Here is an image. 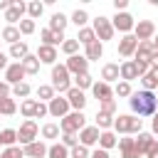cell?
I'll return each instance as SVG.
<instances>
[{"label": "cell", "instance_id": "cell-1", "mask_svg": "<svg viewBox=\"0 0 158 158\" xmlns=\"http://www.w3.org/2000/svg\"><path fill=\"white\" fill-rule=\"evenodd\" d=\"M128 104H131L133 116H153L158 111V96L153 91H146V89L133 91L131 99H128Z\"/></svg>", "mask_w": 158, "mask_h": 158}, {"label": "cell", "instance_id": "cell-2", "mask_svg": "<svg viewBox=\"0 0 158 158\" xmlns=\"http://www.w3.org/2000/svg\"><path fill=\"white\" fill-rule=\"evenodd\" d=\"M141 128H143V118H138L133 114H118L114 118V131L116 133H126V136H133L136 133L138 136Z\"/></svg>", "mask_w": 158, "mask_h": 158}, {"label": "cell", "instance_id": "cell-3", "mask_svg": "<svg viewBox=\"0 0 158 158\" xmlns=\"http://www.w3.org/2000/svg\"><path fill=\"white\" fill-rule=\"evenodd\" d=\"M52 86H54V91H59V94H64V96H67V91L74 86L72 79H69V69H67L64 64H54V67H52Z\"/></svg>", "mask_w": 158, "mask_h": 158}, {"label": "cell", "instance_id": "cell-4", "mask_svg": "<svg viewBox=\"0 0 158 158\" xmlns=\"http://www.w3.org/2000/svg\"><path fill=\"white\" fill-rule=\"evenodd\" d=\"M59 128H62V133H77V131L86 128L84 111H69L64 118H59Z\"/></svg>", "mask_w": 158, "mask_h": 158}, {"label": "cell", "instance_id": "cell-5", "mask_svg": "<svg viewBox=\"0 0 158 158\" xmlns=\"http://www.w3.org/2000/svg\"><path fill=\"white\" fill-rule=\"evenodd\" d=\"M94 32H96V40L99 42H106V40H114V25H111V20L109 17H104V15H99L96 20H94Z\"/></svg>", "mask_w": 158, "mask_h": 158}, {"label": "cell", "instance_id": "cell-6", "mask_svg": "<svg viewBox=\"0 0 158 158\" xmlns=\"http://www.w3.org/2000/svg\"><path fill=\"white\" fill-rule=\"evenodd\" d=\"M111 25H114V30H118V32H123V35H131L133 27H136V20H133L131 12H116L114 20H111Z\"/></svg>", "mask_w": 158, "mask_h": 158}, {"label": "cell", "instance_id": "cell-7", "mask_svg": "<svg viewBox=\"0 0 158 158\" xmlns=\"http://www.w3.org/2000/svg\"><path fill=\"white\" fill-rule=\"evenodd\" d=\"M133 37H136L138 42H151V40L156 37V25H153L151 20H138L136 27H133Z\"/></svg>", "mask_w": 158, "mask_h": 158}, {"label": "cell", "instance_id": "cell-8", "mask_svg": "<svg viewBox=\"0 0 158 158\" xmlns=\"http://www.w3.org/2000/svg\"><path fill=\"white\" fill-rule=\"evenodd\" d=\"M37 133H40L37 123H35L32 118H27V121L20 126V131H17V141H20L22 146H30L32 141H37Z\"/></svg>", "mask_w": 158, "mask_h": 158}, {"label": "cell", "instance_id": "cell-9", "mask_svg": "<svg viewBox=\"0 0 158 158\" xmlns=\"http://www.w3.org/2000/svg\"><path fill=\"white\" fill-rule=\"evenodd\" d=\"M64 67L69 69V74L79 77V74H86V72H89V59H86L84 54H74V57H67Z\"/></svg>", "mask_w": 158, "mask_h": 158}, {"label": "cell", "instance_id": "cell-10", "mask_svg": "<svg viewBox=\"0 0 158 158\" xmlns=\"http://www.w3.org/2000/svg\"><path fill=\"white\" fill-rule=\"evenodd\" d=\"M47 109H49V116H54V118H64V116L72 111L67 96H54V99L47 104Z\"/></svg>", "mask_w": 158, "mask_h": 158}, {"label": "cell", "instance_id": "cell-11", "mask_svg": "<svg viewBox=\"0 0 158 158\" xmlns=\"http://www.w3.org/2000/svg\"><path fill=\"white\" fill-rule=\"evenodd\" d=\"M27 12V2H22V0H12V5H10V10L5 12V20H7V25H20Z\"/></svg>", "mask_w": 158, "mask_h": 158}, {"label": "cell", "instance_id": "cell-12", "mask_svg": "<svg viewBox=\"0 0 158 158\" xmlns=\"http://www.w3.org/2000/svg\"><path fill=\"white\" fill-rule=\"evenodd\" d=\"M25 69H22V64L20 62H12L7 69H5V81L10 84V86H15V84H22L25 81Z\"/></svg>", "mask_w": 158, "mask_h": 158}, {"label": "cell", "instance_id": "cell-13", "mask_svg": "<svg viewBox=\"0 0 158 158\" xmlns=\"http://www.w3.org/2000/svg\"><path fill=\"white\" fill-rule=\"evenodd\" d=\"M136 49H138V40H136L133 35H123V37L118 40V54H121V57H133Z\"/></svg>", "mask_w": 158, "mask_h": 158}, {"label": "cell", "instance_id": "cell-14", "mask_svg": "<svg viewBox=\"0 0 158 158\" xmlns=\"http://www.w3.org/2000/svg\"><path fill=\"white\" fill-rule=\"evenodd\" d=\"M67 99H69V106H72V111H84V106H86V96H84V91L81 89H77V86H72L69 91H67Z\"/></svg>", "mask_w": 158, "mask_h": 158}, {"label": "cell", "instance_id": "cell-15", "mask_svg": "<svg viewBox=\"0 0 158 158\" xmlns=\"http://www.w3.org/2000/svg\"><path fill=\"white\" fill-rule=\"evenodd\" d=\"M99 136H101V131L96 128V126H86V128H81L79 131V143L81 146H96L99 143Z\"/></svg>", "mask_w": 158, "mask_h": 158}, {"label": "cell", "instance_id": "cell-16", "mask_svg": "<svg viewBox=\"0 0 158 158\" xmlns=\"http://www.w3.org/2000/svg\"><path fill=\"white\" fill-rule=\"evenodd\" d=\"M40 40H42V44H49V47H57V44H59V47H62L67 37H64V32H52L49 27H44V30L40 32Z\"/></svg>", "mask_w": 158, "mask_h": 158}, {"label": "cell", "instance_id": "cell-17", "mask_svg": "<svg viewBox=\"0 0 158 158\" xmlns=\"http://www.w3.org/2000/svg\"><path fill=\"white\" fill-rule=\"evenodd\" d=\"M118 79H121V64L109 62V64H104V67H101V81L111 84V81H118Z\"/></svg>", "mask_w": 158, "mask_h": 158}, {"label": "cell", "instance_id": "cell-18", "mask_svg": "<svg viewBox=\"0 0 158 158\" xmlns=\"http://www.w3.org/2000/svg\"><path fill=\"white\" fill-rule=\"evenodd\" d=\"M91 94H94V99H99V101L114 99V89H111V84H106V81H94Z\"/></svg>", "mask_w": 158, "mask_h": 158}, {"label": "cell", "instance_id": "cell-19", "mask_svg": "<svg viewBox=\"0 0 158 158\" xmlns=\"http://www.w3.org/2000/svg\"><path fill=\"white\" fill-rule=\"evenodd\" d=\"M47 151H49V146H44L42 141H32L30 146H22V153L27 158H44Z\"/></svg>", "mask_w": 158, "mask_h": 158}, {"label": "cell", "instance_id": "cell-20", "mask_svg": "<svg viewBox=\"0 0 158 158\" xmlns=\"http://www.w3.org/2000/svg\"><path fill=\"white\" fill-rule=\"evenodd\" d=\"M37 59L42 62V64H57V47H49V44H40V49H37Z\"/></svg>", "mask_w": 158, "mask_h": 158}, {"label": "cell", "instance_id": "cell-21", "mask_svg": "<svg viewBox=\"0 0 158 158\" xmlns=\"http://www.w3.org/2000/svg\"><path fill=\"white\" fill-rule=\"evenodd\" d=\"M118 148L121 158H141V153L136 151V138H118Z\"/></svg>", "mask_w": 158, "mask_h": 158}, {"label": "cell", "instance_id": "cell-22", "mask_svg": "<svg viewBox=\"0 0 158 158\" xmlns=\"http://www.w3.org/2000/svg\"><path fill=\"white\" fill-rule=\"evenodd\" d=\"M153 143H156L153 133H143V131H141V133L136 136V151H138L141 156H146V153L151 151V146H153Z\"/></svg>", "mask_w": 158, "mask_h": 158}, {"label": "cell", "instance_id": "cell-23", "mask_svg": "<svg viewBox=\"0 0 158 158\" xmlns=\"http://www.w3.org/2000/svg\"><path fill=\"white\" fill-rule=\"evenodd\" d=\"M153 40L151 42H138V49H136V62H151V57H153Z\"/></svg>", "mask_w": 158, "mask_h": 158}, {"label": "cell", "instance_id": "cell-24", "mask_svg": "<svg viewBox=\"0 0 158 158\" xmlns=\"http://www.w3.org/2000/svg\"><path fill=\"white\" fill-rule=\"evenodd\" d=\"M133 79H138V69H136V62L133 59H126L123 64H121V81H133Z\"/></svg>", "mask_w": 158, "mask_h": 158}, {"label": "cell", "instance_id": "cell-25", "mask_svg": "<svg viewBox=\"0 0 158 158\" xmlns=\"http://www.w3.org/2000/svg\"><path fill=\"white\" fill-rule=\"evenodd\" d=\"M0 37H2V42L17 44V42H20V27H17V25H5L2 32H0Z\"/></svg>", "mask_w": 158, "mask_h": 158}, {"label": "cell", "instance_id": "cell-26", "mask_svg": "<svg viewBox=\"0 0 158 158\" xmlns=\"http://www.w3.org/2000/svg\"><path fill=\"white\" fill-rule=\"evenodd\" d=\"M67 22H69V17H67L64 12H54V15L49 17V30H52V32H64Z\"/></svg>", "mask_w": 158, "mask_h": 158}, {"label": "cell", "instance_id": "cell-27", "mask_svg": "<svg viewBox=\"0 0 158 158\" xmlns=\"http://www.w3.org/2000/svg\"><path fill=\"white\" fill-rule=\"evenodd\" d=\"M101 54H104V44L96 40V42H91V44H86V52H84V57L89 59V62H99L101 59Z\"/></svg>", "mask_w": 158, "mask_h": 158}, {"label": "cell", "instance_id": "cell-28", "mask_svg": "<svg viewBox=\"0 0 158 158\" xmlns=\"http://www.w3.org/2000/svg\"><path fill=\"white\" fill-rule=\"evenodd\" d=\"M20 64H22L25 74H30V77H32V74H37V72H40V64H42V62L37 59V54H27V57H25Z\"/></svg>", "mask_w": 158, "mask_h": 158}, {"label": "cell", "instance_id": "cell-29", "mask_svg": "<svg viewBox=\"0 0 158 158\" xmlns=\"http://www.w3.org/2000/svg\"><path fill=\"white\" fill-rule=\"evenodd\" d=\"M114 146H118L116 133H114V131H101V136H99V148L109 151V148H114Z\"/></svg>", "mask_w": 158, "mask_h": 158}, {"label": "cell", "instance_id": "cell-30", "mask_svg": "<svg viewBox=\"0 0 158 158\" xmlns=\"http://www.w3.org/2000/svg\"><path fill=\"white\" fill-rule=\"evenodd\" d=\"M141 84H143V89H146V91L158 89V69H156V67H151V72H148L146 77H141Z\"/></svg>", "mask_w": 158, "mask_h": 158}, {"label": "cell", "instance_id": "cell-31", "mask_svg": "<svg viewBox=\"0 0 158 158\" xmlns=\"http://www.w3.org/2000/svg\"><path fill=\"white\" fill-rule=\"evenodd\" d=\"M27 54H30V47H27V42H17V44H10V57H12V59L22 62Z\"/></svg>", "mask_w": 158, "mask_h": 158}, {"label": "cell", "instance_id": "cell-32", "mask_svg": "<svg viewBox=\"0 0 158 158\" xmlns=\"http://www.w3.org/2000/svg\"><path fill=\"white\" fill-rule=\"evenodd\" d=\"M77 40H79V44H91V42H96V32H94V27H81L79 32H77Z\"/></svg>", "mask_w": 158, "mask_h": 158}, {"label": "cell", "instance_id": "cell-33", "mask_svg": "<svg viewBox=\"0 0 158 158\" xmlns=\"http://www.w3.org/2000/svg\"><path fill=\"white\" fill-rule=\"evenodd\" d=\"M15 143H17V131H15V128H2V131H0V146L10 148V146H15Z\"/></svg>", "mask_w": 158, "mask_h": 158}, {"label": "cell", "instance_id": "cell-34", "mask_svg": "<svg viewBox=\"0 0 158 158\" xmlns=\"http://www.w3.org/2000/svg\"><path fill=\"white\" fill-rule=\"evenodd\" d=\"M37 99L44 101V104H49V101L54 99V86H52V84H40V86H37Z\"/></svg>", "mask_w": 158, "mask_h": 158}, {"label": "cell", "instance_id": "cell-35", "mask_svg": "<svg viewBox=\"0 0 158 158\" xmlns=\"http://www.w3.org/2000/svg\"><path fill=\"white\" fill-rule=\"evenodd\" d=\"M15 111H17V104H15V99H12V96L0 99V116H12Z\"/></svg>", "mask_w": 158, "mask_h": 158}, {"label": "cell", "instance_id": "cell-36", "mask_svg": "<svg viewBox=\"0 0 158 158\" xmlns=\"http://www.w3.org/2000/svg\"><path fill=\"white\" fill-rule=\"evenodd\" d=\"M47 158H69V148L64 143H52L47 151Z\"/></svg>", "mask_w": 158, "mask_h": 158}, {"label": "cell", "instance_id": "cell-37", "mask_svg": "<svg viewBox=\"0 0 158 158\" xmlns=\"http://www.w3.org/2000/svg\"><path fill=\"white\" fill-rule=\"evenodd\" d=\"M37 104H40V101H35V99H25V101L20 104V114H22V116H27V118H35Z\"/></svg>", "mask_w": 158, "mask_h": 158}, {"label": "cell", "instance_id": "cell-38", "mask_svg": "<svg viewBox=\"0 0 158 158\" xmlns=\"http://www.w3.org/2000/svg\"><path fill=\"white\" fill-rule=\"evenodd\" d=\"M96 128L99 131H111L114 128V116H109V114H96Z\"/></svg>", "mask_w": 158, "mask_h": 158}, {"label": "cell", "instance_id": "cell-39", "mask_svg": "<svg viewBox=\"0 0 158 158\" xmlns=\"http://www.w3.org/2000/svg\"><path fill=\"white\" fill-rule=\"evenodd\" d=\"M42 12H44V2H40V0L27 2V15H30V20H37Z\"/></svg>", "mask_w": 158, "mask_h": 158}, {"label": "cell", "instance_id": "cell-40", "mask_svg": "<svg viewBox=\"0 0 158 158\" xmlns=\"http://www.w3.org/2000/svg\"><path fill=\"white\" fill-rule=\"evenodd\" d=\"M74 86H77V89H81V91H84V89H91V86H94V79H91V74L86 72V74H79V77H74Z\"/></svg>", "mask_w": 158, "mask_h": 158}, {"label": "cell", "instance_id": "cell-41", "mask_svg": "<svg viewBox=\"0 0 158 158\" xmlns=\"http://www.w3.org/2000/svg\"><path fill=\"white\" fill-rule=\"evenodd\" d=\"M69 20H72V22H74V25L81 30V27H86V22H89V15H86V10H74Z\"/></svg>", "mask_w": 158, "mask_h": 158}, {"label": "cell", "instance_id": "cell-42", "mask_svg": "<svg viewBox=\"0 0 158 158\" xmlns=\"http://www.w3.org/2000/svg\"><path fill=\"white\" fill-rule=\"evenodd\" d=\"M114 94L116 96H121V99H131V94H133V89H131V84L128 81H116V86H114Z\"/></svg>", "mask_w": 158, "mask_h": 158}, {"label": "cell", "instance_id": "cell-43", "mask_svg": "<svg viewBox=\"0 0 158 158\" xmlns=\"http://www.w3.org/2000/svg\"><path fill=\"white\" fill-rule=\"evenodd\" d=\"M62 52L67 54V57H74L77 52H79V40L74 37V40H64V44H62Z\"/></svg>", "mask_w": 158, "mask_h": 158}, {"label": "cell", "instance_id": "cell-44", "mask_svg": "<svg viewBox=\"0 0 158 158\" xmlns=\"http://www.w3.org/2000/svg\"><path fill=\"white\" fill-rule=\"evenodd\" d=\"M30 91H32V89H30V84H27V81H22V84H15V86H12V96H15V99H27V96H30Z\"/></svg>", "mask_w": 158, "mask_h": 158}, {"label": "cell", "instance_id": "cell-45", "mask_svg": "<svg viewBox=\"0 0 158 158\" xmlns=\"http://www.w3.org/2000/svg\"><path fill=\"white\" fill-rule=\"evenodd\" d=\"M59 131H62L59 123H44V126H42V138H49V141H52V138L59 136Z\"/></svg>", "mask_w": 158, "mask_h": 158}, {"label": "cell", "instance_id": "cell-46", "mask_svg": "<svg viewBox=\"0 0 158 158\" xmlns=\"http://www.w3.org/2000/svg\"><path fill=\"white\" fill-rule=\"evenodd\" d=\"M0 158H25V153H22L20 146H10V148H5L0 153Z\"/></svg>", "mask_w": 158, "mask_h": 158}, {"label": "cell", "instance_id": "cell-47", "mask_svg": "<svg viewBox=\"0 0 158 158\" xmlns=\"http://www.w3.org/2000/svg\"><path fill=\"white\" fill-rule=\"evenodd\" d=\"M17 27H20V35H32V32H35V20L25 17V20H22Z\"/></svg>", "mask_w": 158, "mask_h": 158}, {"label": "cell", "instance_id": "cell-48", "mask_svg": "<svg viewBox=\"0 0 158 158\" xmlns=\"http://www.w3.org/2000/svg\"><path fill=\"white\" fill-rule=\"evenodd\" d=\"M69 158H89V148L79 143V146H74V148L69 151Z\"/></svg>", "mask_w": 158, "mask_h": 158}, {"label": "cell", "instance_id": "cell-49", "mask_svg": "<svg viewBox=\"0 0 158 158\" xmlns=\"http://www.w3.org/2000/svg\"><path fill=\"white\" fill-rule=\"evenodd\" d=\"M101 114H109V116H114L116 114V99H109V101H101V109H99Z\"/></svg>", "mask_w": 158, "mask_h": 158}, {"label": "cell", "instance_id": "cell-50", "mask_svg": "<svg viewBox=\"0 0 158 158\" xmlns=\"http://www.w3.org/2000/svg\"><path fill=\"white\" fill-rule=\"evenodd\" d=\"M62 143L72 151L74 146H79V138H77V133H62Z\"/></svg>", "mask_w": 158, "mask_h": 158}, {"label": "cell", "instance_id": "cell-51", "mask_svg": "<svg viewBox=\"0 0 158 158\" xmlns=\"http://www.w3.org/2000/svg\"><path fill=\"white\" fill-rule=\"evenodd\" d=\"M136 62V59H133ZM136 69H138V77H146L151 72V62H136Z\"/></svg>", "mask_w": 158, "mask_h": 158}, {"label": "cell", "instance_id": "cell-52", "mask_svg": "<svg viewBox=\"0 0 158 158\" xmlns=\"http://www.w3.org/2000/svg\"><path fill=\"white\" fill-rule=\"evenodd\" d=\"M47 114H49L47 104H44V101H40V104H37V111H35V118H44Z\"/></svg>", "mask_w": 158, "mask_h": 158}, {"label": "cell", "instance_id": "cell-53", "mask_svg": "<svg viewBox=\"0 0 158 158\" xmlns=\"http://www.w3.org/2000/svg\"><path fill=\"white\" fill-rule=\"evenodd\" d=\"M114 7H116V12H126L128 0H114Z\"/></svg>", "mask_w": 158, "mask_h": 158}, {"label": "cell", "instance_id": "cell-54", "mask_svg": "<svg viewBox=\"0 0 158 158\" xmlns=\"http://www.w3.org/2000/svg\"><path fill=\"white\" fill-rule=\"evenodd\" d=\"M10 91H12V89H10V84H7V81H0V99L10 96Z\"/></svg>", "mask_w": 158, "mask_h": 158}, {"label": "cell", "instance_id": "cell-55", "mask_svg": "<svg viewBox=\"0 0 158 158\" xmlns=\"http://www.w3.org/2000/svg\"><path fill=\"white\" fill-rule=\"evenodd\" d=\"M89 158H111V156H109V151H104V148H96V151H94Z\"/></svg>", "mask_w": 158, "mask_h": 158}, {"label": "cell", "instance_id": "cell-56", "mask_svg": "<svg viewBox=\"0 0 158 158\" xmlns=\"http://www.w3.org/2000/svg\"><path fill=\"white\" fill-rule=\"evenodd\" d=\"M146 158H158V143H153V146H151V151L146 153Z\"/></svg>", "mask_w": 158, "mask_h": 158}, {"label": "cell", "instance_id": "cell-57", "mask_svg": "<svg viewBox=\"0 0 158 158\" xmlns=\"http://www.w3.org/2000/svg\"><path fill=\"white\" fill-rule=\"evenodd\" d=\"M10 67V62H7V54H2L0 52V69H7Z\"/></svg>", "mask_w": 158, "mask_h": 158}, {"label": "cell", "instance_id": "cell-58", "mask_svg": "<svg viewBox=\"0 0 158 158\" xmlns=\"http://www.w3.org/2000/svg\"><path fill=\"white\" fill-rule=\"evenodd\" d=\"M10 5H12V0H0V10H2V12H7Z\"/></svg>", "mask_w": 158, "mask_h": 158}, {"label": "cell", "instance_id": "cell-59", "mask_svg": "<svg viewBox=\"0 0 158 158\" xmlns=\"http://www.w3.org/2000/svg\"><path fill=\"white\" fill-rule=\"evenodd\" d=\"M151 128H153V133H158V111L153 114V121H151Z\"/></svg>", "mask_w": 158, "mask_h": 158}, {"label": "cell", "instance_id": "cell-60", "mask_svg": "<svg viewBox=\"0 0 158 158\" xmlns=\"http://www.w3.org/2000/svg\"><path fill=\"white\" fill-rule=\"evenodd\" d=\"M151 67L158 69V52H153V57H151Z\"/></svg>", "mask_w": 158, "mask_h": 158}, {"label": "cell", "instance_id": "cell-61", "mask_svg": "<svg viewBox=\"0 0 158 158\" xmlns=\"http://www.w3.org/2000/svg\"><path fill=\"white\" fill-rule=\"evenodd\" d=\"M153 49H156V52H158V35H156V37H153Z\"/></svg>", "mask_w": 158, "mask_h": 158}, {"label": "cell", "instance_id": "cell-62", "mask_svg": "<svg viewBox=\"0 0 158 158\" xmlns=\"http://www.w3.org/2000/svg\"><path fill=\"white\" fill-rule=\"evenodd\" d=\"M0 42H2V37H0Z\"/></svg>", "mask_w": 158, "mask_h": 158}, {"label": "cell", "instance_id": "cell-63", "mask_svg": "<svg viewBox=\"0 0 158 158\" xmlns=\"http://www.w3.org/2000/svg\"><path fill=\"white\" fill-rule=\"evenodd\" d=\"M156 96H158V94H156Z\"/></svg>", "mask_w": 158, "mask_h": 158}]
</instances>
